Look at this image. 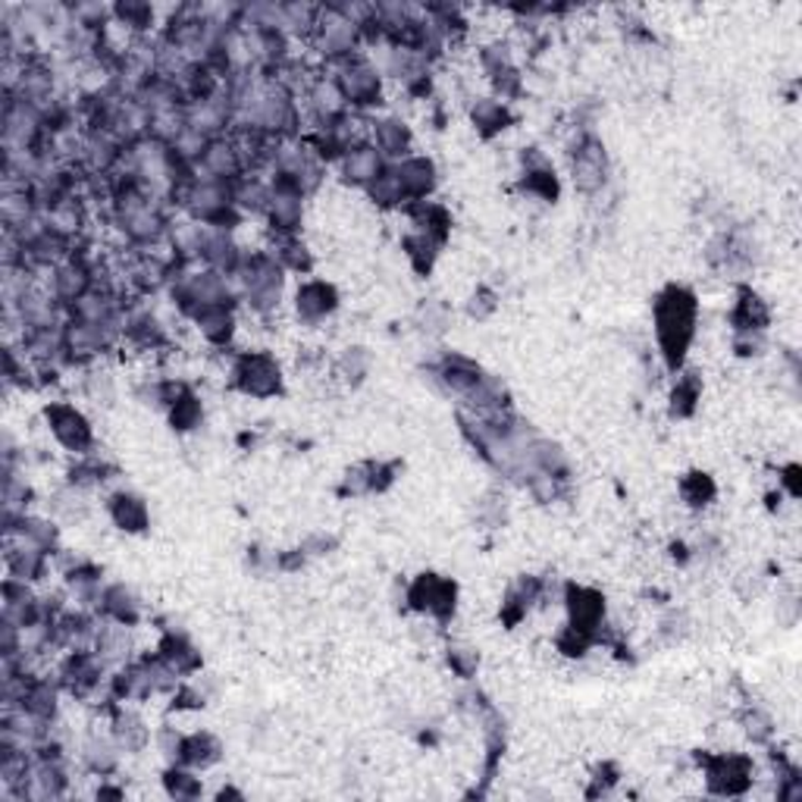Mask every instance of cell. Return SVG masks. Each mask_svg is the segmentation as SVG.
Listing matches in <instances>:
<instances>
[{
  "instance_id": "obj_13",
  "label": "cell",
  "mask_w": 802,
  "mask_h": 802,
  "mask_svg": "<svg viewBox=\"0 0 802 802\" xmlns=\"http://www.w3.org/2000/svg\"><path fill=\"white\" fill-rule=\"evenodd\" d=\"M389 169H392V176H396V182H399L408 204L411 201H429L436 186H439V169L424 154H408L404 161H396Z\"/></svg>"
},
{
  "instance_id": "obj_20",
  "label": "cell",
  "mask_w": 802,
  "mask_h": 802,
  "mask_svg": "<svg viewBox=\"0 0 802 802\" xmlns=\"http://www.w3.org/2000/svg\"><path fill=\"white\" fill-rule=\"evenodd\" d=\"M370 144L377 148L379 154L396 164V161H404L414 148V132L411 126L399 117H379L370 119Z\"/></svg>"
},
{
  "instance_id": "obj_2",
  "label": "cell",
  "mask_w": 802,
  "mask_h": 802,
  "mask_svg": "<svg viewBox=\"0 0 802 802\" xmlns=\"http://www.w3.org/2000/svg\"><path fill=\"white\" fill-rule=\"evenodd\" d=\"M330 75L335 79L349 110L364 114L382 101V72L367 54H354L342 63H332Z\"/></svg>"
},
{
  "instance_id": "obj_47",
  "label": "cell",
  "mask_w": 802,
  "mask_h": 802,
  "mask_svg": "<svg viewBox=\"0 0 802 802\" xmlns=\"http://www.w3.org/2000/svg\"><path fill=\"white\" fill-rule=\"evenodd\" d=\"M339 374L352 382H361V379L370 374V352L354 345V349H345L342 357H339Z\"/></svg>"
},
{
  "instance_id": "obj_23",
  "label": "cell",
  "mask_w": 802,
  "mask_h": 802,
  "mask_svg": "<svg viewBox=\"0 0 802 802\" xmlns=\"http://www.w3.org/2000/svg\"><path fill=\"white\" fill-rule=\"evenodd\" d=\"M198 335L213 345V349H226L233 345L238 332V317H236V305H220V307H208V310H198L191 317Z\"/></svg>"
},
{
  "instance_id": "obj_25",
  "label": "cell",
  "mask_w": 802,
  "mask_h": 802,
  "mask_svg": "<svg viewBox=\"0 0 802 802\" xmlns=\"http://www.w3.org/2000/svg\"><path fill=\"white\" fill-rule=\"evenodd\" d=\"M45 213V223H48L50 233L63 236L72 245H79V238L85 236V226H89V208H85V198L75 194V198H67L60 204H54Z\"/></svg>"
},
{
  "instance_id": "obj_42",
  "label": "cell",
  "mask_w": 802,
  "mask_h": 802,
  "mask_svg": "<svg viewBox=\"0 0 802 802\" xmlns=\"http://www.w3.org/2000/svg\"><path fill=\"white\" fill-rule=\"evenodd\" d=\"M364 191H367V198H370L377 208H382V211H392V208H408V201H404V194H401L399 182H396V176H392V169H386L377 182Z\"/></svg>"
},
{
  "instance_id": "obj_4",
  "label": "cell",
  "mask_w": 802,
  "mask_h": 802,
  "mask_svg": "<svg viewBox=\"0 0 802 802\" xmlns=\"http://www.w3.org/2000/svg\"><path fill=\"white\" fill-rule=\"evenodd\" d=\"M361 45H364L361 28L349 16H342L332 3H327L320 10V20H317L314 35H310V48L317 50V57L327 67H332V63H342V60H349L354 54H361Z\"/></svg>"
},
{
  "instance_id": "obj_19",
  "label": "cell",
  "mask_w": 802,
  "mask_h": 802,
  "mask_svg": "<svg viewBox=\"0 0 802 802\" xmlns=\"http://www.w3.org/2000/svg\"><path fill=\"white\" fill-rule=\"evenodd\" d=\"M339 176L349 182V186H357V189H370L377 182L379 176L389 169V161L379 154L377 148L370 142L357 144L352 151H345V157L339 161Z\"/></svg>"
},
{
  "instance_id": "obj_27",
  "label": "cell",
  "mask_w": 802,
  "mask_h": 802,
  "mask_svg": "<svg viewBox=\"0 0 802 802\" xmlns=\"http://www.w3.org/2000/svg\"><path fill=\"white\" fill-rule=\"evenodd\" d=\"M157 656L169 661L182 677H191V674L201 671V652H198V646L191 642L189 634H186L182 627H173V630H164V634H161Z\"/></svg>"
},
{
  "instance_id": "obj_51",
  "label": "cell",
  "mask_w": 802,
  "mask_h": 802,
  "mask_svg": "<svg viewBox=\"0 0 802 802\" xmlns=\"http://www.w3.org/2000/svg\"><path fill=\"white\" fill-rule=\"evenodd\" d=\"M780 486H787V493L793 498L800 496V464H787L780 471Z\"/></svg>"
},
{
  "instance_id": "obj_21",
  "label": "cell",
  "mask_w": 802,
  "mask_h": 802,
  "mask_svg": "<svg viewBox=\"0 0 802 802\" xmlns=\"http://www.w3.org/2000/svg\"><path fill=\"white\" fill-rule=\"evenodd\" d=\"M483 367L476 364V361H471L468 354H458V352H451V354H443L439 361H436V367H433V377L439 379L449 392H455V396H461V399H468L473 392V386L483 379Z\"/></svg>"
},
{
  "instance_id": "obj_38",
  "label": "cell",
  "mask_w": 802,
  "mask_h": 802,
  "mask_svg": "<svg viewBox=\"0 0 802 802\" xmlns=\"http://www.w3.org/2000/svg\"><path fill=\"white\" fill-rule=\"evenodd\" d=\"M85 490H75V486H63V490H57L54 498H50V518L57 520V523H72V520H82L85 518V511H89V502H85Z\"/></svg>"
},
{
  "instance_id": "obj_11",
  "label": "cell",
  "mask_w": 802,
  "mask_h": 802,
  "mask_svg": "<svg viewBox=\"0 0 802 802\" xmlns=\"http://www.w3.org/2000/svg\"><path fill=\"white\" fill-rule=\"evenodd\" d=\"M570 176H574V186L583 191V194H595V191L605 189V182H609V161H605V148H602V142L592 132H583L577 139V144H574Z\"/></svg>"
},
{
  "instance_id": "obj_22",
  "label": "cell",
  "mask_w": 802,
  "mask_h": 802,
  "mask_svg": "<svg viewBox=\"0 0 802 802\" xmlns=\"http://www.w3.org/2000/svg\"><path fill=\"white\" fill-rule=\"evenodd\" d=\"M114 740L119 743L122 753H144L148 743H151V728L135 708H129V703H119L110 708V728Z\"/></svg>"
},
{
  "instance_id": "obj_34",
  "label": "cell",
  "mask_w": 802,
  "mask_h": 802,
  "mask_svg": "<svg viewBox=\"0 0 802 802\" xmlns=\"http://www.w3.org/2000/svg\"><path fill=\"white\" fill-rule=\"evenodd\" d=\"M154 20H157V13H154L151 3H142V0H122V3H114V23H117L122 32H129L135 42H139V38H151Z\"/></svg>"
},
{
  "instance_id": "obj_50",
  "label": "cell",
  "mask_w": 802,
  "mask_h": 802,
  "mask_svg": "<svg viewBox=\"0 0 802 802\" xmlns=\"http://www.w3.org/2000/svg\"><path fill=\"white\" fill-rule=\"evenodd\" d=\"M471 317H476V320H483V317H490L493 310H496V295L493 292H486V288H480V295H473L471 298Z\"/></svg>"
},
{
  "instance_id": "obj_15",
  "label": "cell",
  "mask_w": 802,
  "mask_h": 802,
  "mask_svg": "<svg viewBox=\"0 0 802 802\" xmlns=\"http://www.w3.org/2000/svg\"><path fill=\"white\" fill-rule=\"evenodd\" d=\"M305 107L307 117L314 119L317 129H327L335 119L349 114V104H345V97H342L330 72H317L314 75V82L307 85L305 92Z\"/></svg>"
},
{
  "instance_id": "obj_29",
  "label": "cell",
  "mask_w": 802,
  "mask_h": 802,
  "mask_svg": "<svg viewBox=\"0 0 802 802\" xmlns=\"http://www.w3.org/2000/svg\"><path fill=\"white\" fill-rule=\"evenodd\" d=\"M119 743L114 740V733H92L85 743H82V765H85V771L89 775H97V778H107V775H114L119 768Z\"/></svg>"
},
{
  "instance_id": "obj_12",
  "label": "cell",
  "mask_w": 802,
  "mask_h": 802,
  "mask_svg": "<svg viewBox=\"0 0 802 802\" xmlns=\"http://www.w3.org/2000/svg\"><path fill=\"white\" fill-rule=\"evenodd\" d=\"M562 605L567 612V627L602 639V624H605V595L602 592L583 587V583H565Z\"/></svg>"
},
{
  "instance_id": "obj_36",
  "label": "cell",
  "mask_w": 802,
  "mask_h": 802,
  "mask_svg": "<svg viewBox=\"0 0 802 802\" xmlns=\"http://www.w3.org/2000/svg\"><path fill=\"white\" fill-rule=\"evenodd\" d=\"M267 251L283 263L285 273L307 276L314 270V255L307 251V245L298 236H273V245Z\"/></svg>"
},
{
  "instance_id": "obj_24",
  "label": "cell",
  "mask_w": 802,
  "mask_h": 802,
  "mask_svg": "<svg viewBox=\"0 0 802 802\" xmlns=\"http://www.w3.org/2000/svg\"><path fill=\"white\" fill-rule=\"evenodd\" d=\"M101 617L107 621H117V624H126V627H139L144 617V605L139 599V592L126 583H107L104 592H101V609H97Z\"/></svg>"
},
{
  "instance_id": "obj_35",
  "label": "cell",
  "mask_w": 802,
  "mask_h": 802,
  "mask_svg": "<svg viewBox=\"0 0 802 802\" xmlns=\"http://www.w3.org/2000/svg\"><path fill=\"white\" fill-rule=\"evenodd\" d=\"M166 417H169L173 429H179V433L198 429L201 421H204V404L198 399V392L182 382V389L176 392V399L169 401V408H166Z\"/></svg>"
},
{
  "instance_id": "obj_26",
  "label": "cell",
  "mask_w": 802,
  "mask_h": 802,
  "mask_svg": "<svg viewBox=\"0 0 802 802\" xmlns=\"http://www.w3.org/2000/svg\"><path fill=\"white\" fill-rule=\"evenodd\" d=\"M107 515L126 533H144L151 527L148 502L132 490H117L114 496H107Z\"/></svg>"
},
{
  "instance_id": "obj_32",
  "label": "cell",
  "mask_w": 802,
  "mask_h": 802,
  "mask_svg": "<svg viewBox=\"0 0 802 802\" xmlns=\"http://www.w3.org/2000/svg\"><path fill=\"white\" fill-rule=\"evenodd\" d=\"M471 122L483 139H493L511 126V107L505 101H498L496 95L476 97L471 104Z\"/></svg>"
},
{
  "instance_id": "obj_33",
  "label": "cell",
  "mask_w": 802,
  "mask_h": 802,
  "mask_svg": "<svg viewBox=\"0 0 802 802\" xmlns=\"http://www.w3.org/2000/svg\"><path fill=\"white\" fill-rule=\"evenodd\" d=\"M270 198V182L258 173H245L238 182H233V204L241 216H263Z\"/></svg>"
},
{
  "instance_id": "obj_31",
  "label": "cell",
  "mask_w": 802,
  "mask_h": 802,
  "mask_svg": "<svg viewBox=\"0 0 802 802\" xmlns=\"http://www.w3.org/2000/svg\"><path fill=\"white\" fill-rule=\"evenodd\" d=\"M731 323L733 332H765L771 323V307L765 305L753 288H743L731 310Z\"/></svg>"
},
{
  "instance_id": "obj_7",
  "label": "cell",
  "mask_w": 802,
  "mask_h": 802,
  "mask_svg": "<svg viewBox=\"0 0 802 802\" xmlns=\"http://www.w3.org/2000/svg\"><path fill=\"white\" fill-rule=\"evenodd\" d=\"M708 790L718 797H740L753 787L755 768L746 755L740 753H715L703 758Z\"/></svg>"
},
{
  "instance_id": "obj_45",
  "label": "cell",
  "mask_w": 802,
  "mask_h": 802,
  "mask_svg": "<svg viewBox=\"0 0 802 802\" xmlns=\"http://www.w3.org/2000/svg\"><path fill=\"white\" fill-rule=\"evenodd\" d=\"M446 661H449V668L461 681H471L476 668H480V652L473 649L471 642H451L446 649Z\"/></svg>"
},
{
  "instance_id": "obj_9",
  "label": "cell",
  "mask_w": 802,
  "mask_h": 802,
  "mask_svg": "<svg viewBox=\"0 0 802 802\" xmlns=\"http://www.w3.org/2000/svg\"><path fill=\"white\" fill-rule=\"evenodd\" d=\"M107 664L97 652H63V659L57 664V681L63 686V693H72L79 699H89L97 686L107 684Z\"/></svg>"
},
{
  "instance_id": "obj_3",
  "label": "cell",
  "mask_w": 802,
  "mask_h": 802,
  "mask_svg": "<svg viewBox=\"0 0 802 802\" xmlns=\"http://www.w3.org/2000/svg\"><path fill=\"white\" fill-rule=\"evenodd\" d=\"M226 374L233 389L248 399H273L283 392V367L270 352H238Z\"/></svg>"
},
{
  "instance_id": "obj_16",
  "label": "cell",
  "mask_w": 802,
  "mask_h": 802,
  "mask_svg": "<svg viewBox=\"0 0 802 802\" xmlns=\"http://www.w3.org/2000/svg\"><path fill=\"white\" fill-rule=\"evenodd\" d=\"M339 310V292L327 280H305L295 292V314L305 327H317Z\"/></svg>"
},
{
  "instance_id": "obj_49",
  "label": "cell",
  "mask_w": 802,
  "mask_h": 802,
  "mask_svg": "<svg viewBox=\"0 0 802 802\" xmlns=\"http://www.w3.org/2000/svg\"><path fill=\"white\" fill-rule=\"evenodd\" d=\"M733 352L740 357H758L765 352V332H733Z\"/></svg>"
},
{
  "instance_id": "obj_48",
  "label": "cell",
  "mask_w": 802,
  "mask_h": 802,
  "mask_svg": "<svg viewBox=\"0 0 802 802\" xmlns=\"http://www.w3.org/2000/svg\"><path fill=\"white\" fill-rule=\"evenodd\" d=\"M85 396L92 401H107L114 399V377L107 374V370H92L89 377H85Z\"/></svg>"
},
{
  "instance_id": "obj_41",
  "label": "cell",
  "mask_w": 802,
  "mask_h": 802,
  "mask_svg": "<svg viewBox=\"0 0 802 802\" xmlns=\"http://www.w3.org/2000/svg\"><path fill=\"white\" fill-rule=\"evenodd\" d=\"M439 248L443 245H436L433 238L421 236V233H411V236L404 238V258L411 260V267L417 273H429L433 270V263L439 258Z\"/></svg>"
},
{
  "instance_id": "obj_18",
  "label": "cell",
  "mask_w": 802,
  "mask_h": 802,
  "mask_svg": "<svg viewBox=\"0 0 802 802\" xmlns=\"http://www.w3.org/2000/svg\"><path fill=\"white\" fill-rule=\"evenodd\" d=\"M13 97H23L28 104H35V107H48L57 101V70H54V63H48L45 57H25L23 63V75H20V89H16V95Z\"/></svg>"
},
{
  "instance_id": "obj_37",
  "label": "cell",
  "mask_w": 802,
  "mask_h": 802,
  "mask_svg": "<svg viewBox=\"0 0 802 802\" xmlns=\"http://www.w3.org/2000/svg\"><path fill=\"white\" fill-rule=\"evenodd\" d=\"M164 790L173 800H198L204 793L198 771L189 765H179V762H173L164 771Z\"/></svg>"
},
{
  "instance_id": "obj_39",
  "label": "cell",
  "mask_w": 802,
  "mask_h": 802,
  "mask_svg": "<svg viewBox=\"0 0 802 802\" xmlns=\"http://www.w3.org/2000/svg\"><path fill=\"white\" fill-rule=\"evenodd\" d=\"M699 399H703V386H699V379L696 374H681L677 382H674V389H671V414L674 417H693L696 414V408H699Z\"/></svg>"
},
{
  "instance_id": "obj_1",
  "label": "cell",
  "mask_w": 802,
  "mask_h": 802,
  "mask_svg": "<svg viewBox=\"0 0 802 802\" xmlns=\"http://www.w3.org/2000/svg\"><path fill=\"white\" fill-rule=\"evenodd\" d=\"M699 302L686 285H668L656 298V339L664 364L677 370L696 339Z\"/></svg>"
},
{
  "instance_id": "obj_6",
  "label": "cell",
  "mask_w": 802,
  "mask_h": 802,
  "mask_svg": "<svg viewBox=\"0 0 802 802\" xmlns=\"http://www.w3.org/2000/svg\"><path fill=\"white\" fill-rule=\"evenodd\" d=\"M404 602L411 612L426 614V617L446 624L458 609V587L449 577H439V574H417L404 590Z\"/></svg>"
},
{
  "instance_id": "obj_5",
  "label": "cell",
  "mask_w": 802,
  "mask_h": 802,
  "mask_svg": "<svg viewBox=\"0 0 802 802\" xmlns=\"http://www.w3.org/2000/svg\"><path fill=\"white\" fill-rule=\"evenodd\" d=\"M45 424L60 449L70 455H92L95 451V429L92 421L72 404V401H48L45 408Z\"/></svg>"
},
{
  "instance_id": "obj_44",
  "label": "cell",
  "mask_w": 802,
  "mask_h": 802,
  "mask_svg": "<svg viewBox=\"0 0 802 802\" xmlns=\"http://www.w3.org/2000/svg\"><path fill=\"white\" fill-rule=\"evenodd\" d=\"M536 502H543V505H552V502H558V498L567 493V480L565 476H552V473L545 471H536L527 483H523Z\"/></svg>"
},
{
  "instance_id": "obj_10",
  "label": "cell",
  "mask_w": 802,
  "mask_h": 802,
  "mask_svg": "<svg viewBox=\"0 0 802 802\" xmlns=\"http://www.w3.org/2000/svg\"><path fill=\"white\" fill-rule=\"evenodd\" d=\"M97 285V270L89 258H82L75 248H72V258L63 260L60 267H54L48 276V288L54 292V298L70 310L79 298H85L92 288Z\"/></svg>"
},
{
  "instance_id": "obj_46",
  "label": "cell",
  "mask_w": 802,
  "mask_h": 802,
  "mask_svg": "<svg viewBox=\"0 0 802 802\" xmlns=\"http://www.w3.org/2000/svg\"><path fill=\"white\" fill-rule=\"evenodd\" d=\"M374 493V461H364V464H354L342 476V496H370Z\"/></svg>"
},
{
  "instance_id": "obj_28",
  "label": "cell",
  "mask_w": 802,
  "mask_h": 802,
  "mask_svg": "<svg viewBox=\"0 0 802 802\" xmlns=\"http://www.w3.org/2000/svg\"><path fill=\"white\" fill-rule=\"evenodd\" d=\"M408 220H411V233H421V236L433 238L436 245H443L451 233V213L449 208H443L439 201H411L408 208Z\"/></svg>"
},
{
  "instance_id": "obj_43",
  "label": "cell",
  "mask_w": 802,
  "mask_h": 802,
  "mask_svg": "<svg viewBox=\"0 0 802 802\" xmlns=\"http://www.w3.org/2000/svg\"><path fill=\"white\" fill-rule=\"evenodd\" d=\"M740 724H743V733H746L753 743H758V746L771 743V740H775V733H778L775 721H771V715L755 706L743 711V721H740Z\"/></svg>"
},
{
  "instance_id": "obj_8",
  "label": "cell",
  "mask_w": 802,
  "mask_h": 802,
  "mask_svg": "<svg viewBox=\"0 0 802 802\" xmlns=\"http://www.w3.org/2000/svg\"><path fill=\"white\" fill-rule=\"evenodd\" d=\"M305 201L307 194L298 186L283 182V179H270V198H267L263 220L270 223L273 236H298L302 220H305Z\"/></svg>"
},
{
  "instance_id": "obj_40",
  "label": "cell",
  "mask_w": 802,
  "mask_h": 802,
  "mask_svg": "<svg viewBox=\"0 0 802 802\" xmlns=\"http://www.w3.org/2000/svg\"><path fill=\"white\" fill-rule=\"evenodd\" d=\"M715 496H718V486H715V480L708 473L693 471L681 480V498L689 508H706V505L715 502Z\"/></svg>"
},
{
  "instance_id": "obj_17",
  "label": "cell",
  "mask_w": 802,
  "mask_h": 802,
  "mask_svg": "<svg viewBox=\"0 0 802 802\" xmlns=\"http://www.w3.org/2000/svg\"><path fill=\"white\" fill-rule=\"evenodd\" d=\"M7 577H16V580H25V583H42L48 577L50 565H54V555L38 549V545L23 543V540H7Z\"/></svg>"
},
{
  "instance_id": "obj_14",
  "label": "cell",
  "mask_w": 802,
  "mask_h": 802,
  "mask_svg": "<svg viewBox=\"0 0 802 802\" xmlns=\"http://www.w3.org/2000/svg\"><path fill=\"white\" fill-rule=\"evenodd\" d=\"M198 173L208 176V179H216V182H226V186H233V182H238L248 173V161H245V154H241V148H238L233 132L223 135V139H213L208 144Z\"/></svg>"
},
{
  "instance_id": "obj_30",
  "label": "cell",
  "mask_w": 802,
  "mask_h": 802,
  "mask_svg": "<svg viewBox=\"0 0 802 802\" xmlns=\"http://www.w3.org/2000/svg\"><path fill=\"white\" fill-rule=\"evenodd\" d=\"M220 758H223V743L211 731H194L182 736L179 765H189L194 771H208Z\"/></svg>"
}]
</instances>
